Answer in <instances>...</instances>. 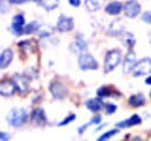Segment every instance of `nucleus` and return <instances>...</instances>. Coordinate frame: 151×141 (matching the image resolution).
I'll list each match as a JSON object with an SVG mask.
<instances>
[{"instance_id":"412c9836","label":"nucleus","mask_w":151,"mask_h":141,"mask_svg":"<svg viewBox=\"0 0 151 141\" xmlns=\"http://www.w3.org/2000/svg\"><path fill=\"white\" fill-rule=\"evenodd\" d=\"M105 1L106 0H85V5L90 12H96L104 6Z\"/></svg>"},{"instance_id":"393cba45","label":"nucleus","mask_w":151,"mask_h":141,"mask_svg":"<svg viewBox=\"0 0 151 141\" xmlns=\"http://www.w3.org/2000/svg\"><path fill=\"white\" fill-rule=\"evenodd\" d=\"M119 133V130L117 128H115V130H111L109 132H107V133H105V134H102L100 138H98V141H104V140H107V139H109V138H112L113 135L115 134H117Z\"/></svg>"},{"instance_id":"4be33fe9","label":"nucleus","mask_w":151,"mask_h":141,"mask_svg":"<svg viewBox=\"0 0 151 141\" xmlns=\"http://www.w3.org/2000/svg\"><path fill=\"white\" fill-rule=\"evenodd\" d=\"M41 6L45 9V11H54L58 7V4H59V0H41L40 1Z\"/></svg>"},{"instance_id":"aec40b11","label":"nucleus","mask_w":151,"mask_h":141,"mask_svg":"<svg viewBox=\"0 0 151 141\" xmlns=\"http://www.w3.org/2000/svg\"><path fill=\"white\" fill-rule=\"evenodd\" d=\"M141 122H142V119L138 115H132L128 120H123V122L116 124V127H129V126H134V125H138V124H141Z\"/></svg>"},{"instance_id":"5701e85b","label":"nucleus","mask_w":151,"mask_h":141,"mask_svg":"<svg viewBox=\"0 0 151 141\" xmlns=\"http://www.w3.org/2000/svg\"><path fill=\"white\" fill-rule=\"evenodd\" d=\"M38 29H40V23L37 21H32L28 26L24 27V33L26 34H32L34 31H37Z\"/></svg>"},{"instance_id":"39448f33","label":"nucleus","mask_w":151,"mask_h":141,"mask_svg":"<svg viewBox=\"0 0 151 141\" xmlns=\"http://www.w3.org/2000/svg\"><path fill=\"white\" fill-rule=\"evenodd\" d=\"M124 14L129 19L136 18L139 12H141V5L138 1L136 0H128L126 4H124Z\"/></svg>"},{"instance_id":"f3484780","label":"nucleus","mask_w":151,"mask_h":141,"mask_svg":"<svg viewBox=\"0 0 151 141\" xmlns=\"http://www.w3.org/2000/svg\"><path fill=\"white\" fill-rule=\"evenodd\" d=\"M119 38L122 42V44L128 46L129 49H132V46L135 45V43H136V39H135V37H134L132 33H122L121 35H119Z\"/></svg>"},{"instance_id":"423d86ee","label":"nucleus","mask_w":151,"mask_h":141,"mask_svg":"<svg viewBox=\"0 0 151 141\" xmlns=\"http://www.w3.org/2000/svg\"><path fill=\"white\" fill-rule=\"evenodd\" d=\"M135 66H136V53L132 51V49H129L123 61V73L124 74L130 73Z\"/></svg>"},{"instance_id":"b1692460","label":"nucleus","mask_w":151,"mask_h":141,"mask_svg":"<svg viewBox=\"0 0 151 141\" xmlns=\"http://www.w3.org/2000/svg\"><path fill=\"white\" fill-rule=\"evenodd\" d=\"M52 33H54V29H51L49 26H43V28L38 33V35H40V38H43V37H48V36L52 35Z\"/></svg>"},{"instance_id":"cd10ccee","label":"nucleus","mask_w":151,"mask_h":141,"mask_svg":"<svg viewBox=\"0 0 151 141\" xmlns=\"http://www.w3.org/2000/svg\"><path fill=\"white\" fill-rule=\"evenodd\" d=\"M116 109H117V106L115 105V104L108 103V104H106V113L112 115V113H114V112L116 111Z\"/></svg>"},{"instance_id":"c85d7f7f","label":"nucleus","mask_w":151,"mask_h":141,"mask_svg":"<svg viewBox=\"0 0 151 141\" xmlns=\"http://www.w3.org/2000/svg\"><path fill=\"white\" fill-rule=\"evenodd\" d=\"M142 21H144V22L150 23V24H151V11L145 12V13L142 15Z\"/></svg>"},{"instance_id":"6ab92c4d","label":"nucleus","mask_w":151,"mask_h":141,"mask_svg":"<svg viewBox=\"0 0 151 141\" xmlns=\"http://www.w3.org/2000/svg\"><path fill=\"white\" fill-rule=\"evenodd\" d=\"M85 105H86V108H87L90 111H92V112H98V111L101 110V108H102V101L100 100V97H99V98H91V100H88V101L85 102Z\"/></svg>"},{"instance_id":"e433bc0d","label":"nucleus","mask_w":151,"mask_h":141,"mask_svg":"<svg viewBox=\"0 0 151 141\" xmlns=\"http://www.w3.org/2000/svg\"><path fill=\"white\" fill-rule=\"evenodd\" d=\"M149 95H150V98H151V90H150V94H149Z\"/></svg>"},{"instance_id":"f257e3e1","label":"nucleus","mask_w":151,"mask_h":141,"mask_svg":"<svg viewBox=\"0 0 151 141\" xmlns=\"http://www.w3.org/2000/svg\"><path fill=\"white\" fill-rule=\"evenodd\" d=\"M121 58L122 54L121 51L117 49H113L111 51H108L105 58V64H104V72L105 73H109L121 63Z\"/></svg>"},{"instance_id":"ddd939ff","label":"nucleus","mask_w":151,"mask_h":141,"mask_svg":"<svg viewBox=\"0 0 151 141\" xmlns=\"http://www.w3.org/2000/svg\"><path fill=\"white\" fill-rule=\"evenodd\" d=\"M32 122L36 125H44L47 123V116H45V111L41 108L35 109L32 112Z\"/></svg>"},{"instance_id":"a211bd4d","label":"nucleus","mask_w":151,"mask_h":141,"mask_svg":"<svg viewBox=\"0 0 151 141\" xmlns=\"http://www.w3.org/2000/svg\"><path fill=\"white\" fill-rule=\"evenodd\" d=\"M105 11H106V13H108L111 15H117L122 11V4L120 1H113L106 6Z\"/></svg>"},{"instance_id":"1a4fd4ad","label":"nucleus","mask_w":151,"mask_h":141,"mask_svg":"<svg viewBox=\"0 0 151 141\" xmlns=\"http://www.w3.org/2000/svg\"><path fill=\"white\" fill-rule=\"evenodd\" d=\"M13 81L17 85V88H18V90L21 94H26L28 91V89H29V81H28V79L24 75L15 74Z\"/></svg>"},{"instance_id":"a878e982","label":"nucleus","mask_w":151,"mask_h":141,"mask_svg":"<svg viewBox=\"0 0 151 141\" xmlns=\"http://www.w3.org/2000/svg\"><path fill=\"white\" fill-rule=\"evenodd\" d=\"M76 119V115H70V116H68L64 120H62L60 123H58V126H64V125H68L69 123H71V122H73Z\"/></svg>"},{"instance_id":"20e7f679","label":"nucleus","mask_w":151,"mask_h":141,"mask_svg":"<svg viewBox=\"0 0 151 141\" xmlns=\"http://www.w3.org/2000/svg\"><path fill=\"white\" fill-rule=\"evenodd\" d=\"M151 73V58L147 57L141 59L134 67V76H141Z\"/></svg>"},{"instance_id":"c9c22d12","label":"nucleus","mask_w":151,"mask_h":141,"mask_svg":"<svg viewBox=\"0 0 151 141\" xmlns=\"http://www.w3.org/2000/svg\"><path fill=\"white\" fill-rule=\"evenodd\" d=\"M145 83H147V85H151V75L149 76V78L145 79Z\"/></svg>"},{"instance_id":"7ed1b4c3","label":"nucleus","mask_w":151,"mask_h":141,"mask_svg":"<svg viewBox=\"0 0 151 141\" xmlns=\"http://www.w3.org/2000/svg\"><path fill=\"white\" fill-rule=\"evenodd\" d=\"M78 65L81 70H96L98 68V63L94 59V57L90 53H83L79 56L78 59Z\"/></svg>"},{"instance_id":"dca6fc26","label":"nucleus","mask_w":151,"mask_h":141,"mask_svg":"<svg viewBox=\"0 0 151 141\" xmlns=\"http://www.w3.org/2000/svg\"><path fill=\"white\" fill-rule=\"evenodd\" d=\"M128 103H129V105L132 106V108L142 106L145 104V97H144V95H142V94H135V95H132V96L129 97Z\"/></svg>"},{"instance_id":"72a5a7b5","label":"nucleus","mask_w":151,"mask_h":141,"mask_svg":"<svg viewBox=\"0 0 151 141\" xmlns=\"http://www.w3.org/2000/svg\"><path fill=\"white\" fill-rule=\"evenodd\" d=\"M100 122H101V117H100V116H96V117H94V118L91 120L92 124H99Z\"/></svg>"},{"instance_id":"f704fd0d","label":"nucleus","mask_w":151,"mask_h":141,"mask_svg":"<svg viewBox=\"0 0 151 141\" xmlns=\"http://www.w3.org/2000/svg\"><path fill=\"white\" fill-rule=\"evenodd\" d=\"M0 135H1V138H0V140L1 141L8 140V134H5L4 132H1V133H0Z\"/></svg>"},{"instance_id":"4468645a","label":"nucleus","mask_w":151,"mask_h":141,"mask_svg":"<svg viewBox=\"0 0 151 141\" xmlns=\"http://www.w3.org/2000/svg\"><path fill=\"white\" fill-rule=\"evenodd\" d=\"M17 85L14 83V81H2L0 85V93L2 96H11L15 93Z\"/></svg>"},{"instance_id":"f8f14e48","label":"nucleus","mask_w":151,"mask_h":141,"mask_svg":"<svg viewBox=\"0 0 151 141\" xmlns=\"http://www.w3.org/2000/svg\"><path fill=\"white\" fill-rule=\"evenodd\" d=\"M124 30V22L121 19L114 20L113 22L111 23L109 28H108V33L111 36H119L121 35Z\"/></svg>"},{"instance_id":"6e6552de","label":"nucleus","mask_w":151,"mask_h":141,"mask_svg":"<svg viewBox=\"0 0 151 141\" xmlns=\"http://www.w3.org/2000/svg\"><path fill=\"white\" fill-rule=\"evenodd\" d=\"M23 24H24V18L22 15H15L13 18L12 21V27H11V31L14 34L15 36H20L24 33V28H23Z\"/></svg>"},{"instance_id":"2f4dec72","label":"nucleus","mask_w":151,"mask_h":141,"mask_svg":"<svg viewBox=\"0 0 151 141\" xmlns=\"http://www.w3.org/2000/svg\"><path fill=\"white\" fill-rule=\"evenodd\" d=\"M70 5H72L73 7H79L80 6V0H69Z\"/></svg>"},{"instance_id":"9b49d317","label":"nucleus","mask_w":151,"mask_h":141,"mask_svg":"<svg viewBox=\"0 0 151 141\" xmlns=\"http://www.w3.org/2000/svg\"><path fill=\"white\" fill-rule=\"evenodd\" d=\"M86 48H87L86 41L83 38V36H80V34H77L76 41L70 45V50L72 51L73 54H78L79 52H83Z\"/></svg>"},{"instance_id":"2eb2a0df","label":"nucleus","mask_w":151,"mask_h":141,"mask_svg":"<svg viewBox=\"0 0 151 141\" xmlns=\"http://www.w3.org/2000/svg\"><path fill=\"white\" fill-rule=\"evenodd\" d=\"M13 60V51L11 49H6L1 52V56H0V66L1 68H6L9 66V64L12 63Z\"/></svg>"},{"instance_id":"f03ea898","label":"nucleus","mask_w":151,"mask_h":141,"mask_svg":"<svg viewBox=\"0 0 151 141\" xmlns=\"http://www.w3.org/2000/svg\"><path fill=\"white\" fill-rule=\"evenodd\" d=\"M27 119V112L23 109H12L7 115V122L13 127H20Z\"/></svg>"},{"instance_id":"0eeeda50","label":"nucleus","mask_w":151,"mask_h":141,"mask_svg":"<svg viewBox=\"0 0 151 141\" xmlns=\"http://www.w3.org/2000/svg\"><path fill=\"white\" fill-rule=\"evenodd\" d=\"M73 28V19L68 18L65 15H59L58 21H57V29L60 33H68L70 30H72Z\"/></svg>"},{"instance_id":"c756f323","label":"nucleus","mask_w":151,"mask_h":141,"mask_svg":"<svg viewBox=\"0 0 151 141\" xmlns=\"http://www.w3.org/2000/svg\"><path fill=\"white\" fill-rule=\"evenodd\" d=\"M9 2H11V0H8V1H7V4L5 5V0H1V13H2V14H4L5 12H7V11H8Z\"/></svg>"},{"instance_id":"9d476101","label":"nucleus","mask_w":151,"mask_h":141,"mask_svg":"<svg viewBox=\"0 0 151 141\" xmlns=\"http://www.w3.org/2000/svg\"><path fill=\"white\" fill-rule=\"evenodd\" d=\"M50 91H51V95L56 100H63V98H65V96L68 94L66 88L62 83H58V82H54V83L50 85Z\"/></svg>"},{"instance_id":"473e14b6","label":"nucleus","mask_w":151,"mask_h":141,"mask_svg":"<svg viewBox=\"0 0 151 141\" xmlns=\"http://www.w3.org/2000/svg\"><path fill=\"white\" fill-rule=\"evenodd\" d=\"M90 124H91V122H90V123H87V124H85V125H83V126H81V128H79V130H78V132H79L80 134H83V133H84V131L87 128V126H88Z\"/></svg>"},{"instance_id":"bb28decb","label":"nucleus","mask_w":151,"mask_h":141,"mask_svg":"<svg viewBox=\"0 0 151 141\" xmlns=\"http://www.w3.org/2000/svg\"><path fill=\"white\" fill-rule=\"evenodd\" d=\"M96 94H98V96L101 98V97H104V96L109 95V90H108V88H106V87H102V88L98 89Z\"/></svg>"},{"instance_id":"7c9ffc66","label":"nucleus","mask_w":151,"mask_h":141,"mask_svg":"<svg viewBox=\"0 0 151 141\" xmlns=\"http://www.w3.org/2000/svg\"><path fill=\"white\" fill-rule=\"evenodd\" d=\"M27 1H41V0H11L12 4H23Z\"/></svg>"}]
</instances>
